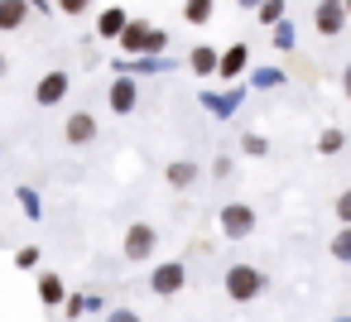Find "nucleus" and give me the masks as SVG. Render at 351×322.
I'll list each match as a JSON object with an SVG mask.
<instances>
[{"label": "nucleus", "mask_w": 351, "mask_h": 322, "mask_svg": "<svg viewBox=\"0 0 351 322\" xmlns=\"http://www.w3.org/2000/svg\"><path fill=\"white\" fill-rule=\"evenodd\" d=\"M125 29H130V20H125V10H121V5H111V10H101V15H97V34H101V39H121Z\"/></svg>", "instance_id": "1a4fd4ad"}, {"label": "nucleus", "mask_w": 351, "mask_h": 322, "mask_svg": "<svg viewBox=\"0 0 351 322\" xmlns=\"http://www.w3.org/2000/svg\"><path fill=\"white\" fill-rule=\"evenodd\" d=\"M63 140H68L73 149L92 145V140H97V116H92V111H73V116H68V125H63Z\"/></svg>", "instance_id": "423d86ee"}, {"label": "nucleus", "mask_w": 351, "mask_h": 322, "mask_svg": "<svg viewBox=\"0 0 351 322\" xmlns=\"http://www.w3.org/2000/svg\"><path fill=\"white\" fill-rule=\"evenodd\" d=\"M111 111H121V116L135 111V82H130V77H121V82L111 87Z\"/></svg>", "instance_id": "9b49d317"}, {"label": "nucleus", "mask_w": 351, "mask_h": 322, "mask_svg": "<svg viewBox=\"0 0 351 322\" xmlns=\"http://www.w3.org/2000/svg\"><path fill=\"white\" fill-rule=\"evenodd\" d=\"M212 10H217V0H188V5H183V20H188V25H207Z\"/></svg>", "instance_id": "ddd939ff"}, {"label": "nucleus", "mask_w": 351, "mask_h": 322, "mask_svg": "<svg viewBox=\"0 0 351 322\" xmlns=\"http://www.w3.org/2000/svg\"><path fill=\"white\" fill-rule=\"evenodd\" d=\"M15 260H20V264H25V269H29V264H39V250H34V245H29V250H20V255H15Z\"/></svg>", "instance_id": "b1692460"}, {"label": "nucleus", "mask_w": 351, "mask_h": 322, "mask_svg": "<svg viewBox=\"0 0 351 322\" xmlns=\"http://www.w3.org/2000/svg\"><path fill=\"white\" fill-rule=\"evenodd\" d=\"M245 53H250L245 44H236V49H226V58H221V77H236V73L245 68Z\"/></svg>", "instance_id": "4468645a"}, {"label": "nucleus", "mask_w": 351, "mask_h": 322, "mask_svg": "<svg viewBox=\"0 0 351 322\" xmlns=\"http://www.w3.org/2000/svg\"><path fill=\"white\" fill-rule=\"evenodd\" d=\"M106 322H145V317H140V312H130V308H116Z\"/></svg>", "instance_id": "4be33fe9"}, {"label": "nucleus", "mask_w": 351, "mask_h": 322, "mask_svg": "<svg viewBox=\"0 0 351 322\" xmlns=\"http://www.w3.org/2000/svg\"><path fill=\"white\" fill-rule=\"evenodd\" d=\"M188 63H193V73H197V77L221 73V58H217V49H207V44H202V49H193V58H188Z\"/></svg>", "instance_id": "9d476101"}, {"label": "nucleus", "mask_w": 351, "mask_h": 322, "mask_svg": "<svg viewBox=\"0 0 351 322\" xmlns=\"http://www.w3.org/2000/svg\"><path fill=\"white\" fill-rule=\"evenodd\" d=\"M149 39H154V29H145V25H130V29L121 34V44H125V49H140V44H149Z\"/></svg>", "instance_id": "f3484780"}, {"label": "nucleus", "mask_w": 351, "mask_h": 322, "mask_svg": "<svg viewBox=\"0 0 351 322\" xmlns=\"http://www.w3.org/2000/svg\"><path fill=\"white\" fill-rule=\"evenodd\" d=\"M58 10L63 15H82V10H92V0H58Z\"/></svg>", "instance_id": "412c9836"}, {"label": "nucleus", "mask_w": 351, "mask_h": 322, "mask_svg": "<svg viewBox=\"0 0 351 322\" xmlns=\"http://www.w3.org/2000/svg\"><path fill=\"white\" fill-rule=\"evenodd\" d=\"M221 284H226V298H236V303H255V298L265 293L269 279H265V269H255V264H231Z\"/></svg>", "instance_id": "f257e3e1"}, {"label": "nucleus", "mask_w": 351, "mask_h": 322, "mask_svg": "<svg viewBox=\"0 0 351 322\" xmlns=\"http://www.w3.org/2000/svg\"><path fill=\"white\" fill-rule=\"evenodd\" d=\"M241 5H245V10H260V5H265V0H241Z\"/></svg>", "instance_id": "a878e982"}, {"label": "nucleus", "mask_w": 351, "mask_h": 322, "mask_svg": "<svg viewBox=\"0 0 351 322\" xmlns=\"http://www.w3.org/2000/svg\"><path fill=\"white\" fill-rule=\"evenodd\" d=\"M279 15H284V0H265V5H260V20L265 25H279Z\"/></svg>", "instance_id": "6ab92c4d"}, {"label": "nucleus", "mask_w": 351, "mask_h": 322, "mask_svg": "<svg viewBox=\"0 0 351 322\" xmlns=\"http://www.w3.org/2000/svg\"><path fill=\"white\" fill-rule=\"evenodd\" d=\"M169 183H173V188H193V183H197V164L173 159V164H169Z\"/></svg>", "instance_id": "f8f14e48"}, {"label": "nucleus", "mask_w": 351, "mask_h": 322, "mask_svg": "<svg viewBox=\"0 0 351 322\" xmlns=\"http://www.w3.org/2000/svg\"><path fill=\"white\" fill-rule=\"evenodd\" d=\"M341 145H346V135H341V130H322V140H317V149H322V154H337Z\"/></svg>", "instance_id": "a211bd4d"}, {"label": "nucleus", "mask_w": 351, "mask_h": 322, "mask_svg": "<svg viewBox=\"0 0 351 322\" xmlns=\"http://www.w3.org/2000/svg\"><path fill=\"white\" fill-rule=\"evenodd\" d=\"M39 298H44V303H63V279H58V274H44V279H39Z\"/></svg>", "instance_id": "2eb2a0df"}, {"label": "nucleus", "mask_w": 351, "mask_h": 322, "mask_svg": "<svg viewBox=\"0 0 351 322\" xmlns=\"http://www.w3.org/2000/svg\"><path fill=\"white\" fill-rule=\"evenodd\" d=\"M332 260H341V264H351V226H341V231L332 236Z\"/></svg>", "instance_id": "dca6fc26"}, {"label": "nucleus", "mask_w": 351, "mask_h": 322, "mask_svg": "<svg viewBox=\"0 0 351 322\" xmlns=\"http://www.w3.org/2000/svg\"><path fill=\"white\" fill-rule=\"evenodd\" d=\"M25 20H29V5H25V0H0V34L25 29Z\"/></svg>", "instance_id": "6e6552de"}, {"label": "nucleus", "mask_w": 351, "mask_h": 322, "mask_svg": "<svg viewBox=\"0 0 351 322\" xmlns=\"http://www.w3.org/2000/svg\"><path fill=\"white\" fill-rule=\"evenodd\" d=\"M337 221H341V226H351V188H346V193H337Z\"/></svg>", "instance_id": "aec40b11"}, {"label": "nucleus", "mask_w": 351, "mask_h": 322, "mask_svg": "<svg viewBox=\"0 0 351 322\" xmlns=\"http://www.w3.org/2000/svg\"><path fill=\"white\" fill-rule=\"evenodd\" d=\"M63 92H68V73H49V77H39L34 101H39V106H58V101H63Z\"/></svg>", "instance_id": "0eeeda50"}, {"label": "nucleus", "mask_w": 351, "mask_h": 322, "mask_svg": "<svg viewBox=\"0 0 351 322\" xmlns=\"http://www.w3.org/2000/svg\"><path fill=\"white\" fill-rule=\"evenodd\" d=\"M346 15H351V0H346Z\"/></svg>", "instance_id": "bb28decb"}, {"label": "nucleus", "mask_w": 351, "mask_h": 322, "mask_svg": "<svg viewBox=\"0 0 351 322\" xmlns=\"http://www.w3.org/2000/svg\"><path fill=\"white\" fill-rule=\"evenodd\" d=\"M255 231V207H245V202H231V207H221V236H231V240H245Z\"/></svg>", "instance_id": "20e7f679"}, {"label": "nucleus", "mask_w": 351, "mask_h": 322, "mask_svg": "<svg viewBox=\"0 0 351 322\" xmlns=\"http://www.w3.org/2000/svg\"><path fill=\"white\" fill-rule=\"evenodd\" d=\"M154 245H159V231H154L149 221H135V226L125 231V240H121V255H125L130 264H140V260L154 255Z\"/></svg>", "instance_id": "f03ea898"}, {"label": "nucleus", "mask_w": 351, "mask_h": 322, "mask_svg": "<svg viewBox=\"0 0 351 322\" xmlns=\"http://www.w3.org/2000/svg\"><path fill=\"white\" fill-rule=\"evenodd\" d=\"M245 154H265V140L260 135H245Z\"/></svg>", "instance_id": "5701e85b"}, {"label": "nucleus", "mask_w": 351, "mask_h": 322, "mask_svg": "<svg viewBox=\"0 0 351 322\" xmlns=\"http://www.w3.org/2000/svg\"><path fill=\"white\" fill-rule=\"evenodd\" d=\"M346 0H317V10H313V25H317V34L322 39H332V34H341L346 29Z\"/></svg>", "instance_id": "7ed1b4c3"}, {"label": "nucleus", "mask_w": 351, "mask_h": 322, "mask_svg": "<svg viewBox=\"0 0 351 322\" xmlns=\"http://www.w3.org/2000/svg\"><path fill=\"white\" fill-rule=\"evenodd\" d=\"M341 92H346V101H351V63H346V73H341Z\"/></svg>", "instance_id": "393cba45"}, {"label": "nucleus", "mask_w": 351, "mask_h": 322, "mask_svg": "<svg viewBox=\"0 0 351 322\" xmlns=\"http://www.w3.org/2000/svg\"><path fill=\"white\" fill-rule=\"evenodd\" d=\"M188 284V269H183V260H169V264H159L154 274H149V288L159 293V298H169V293H178Z\"/></svg>", "instance_id": "39448f33"}]
</instances>
